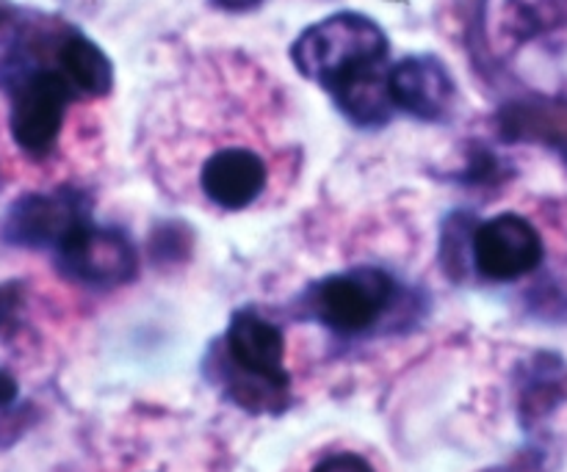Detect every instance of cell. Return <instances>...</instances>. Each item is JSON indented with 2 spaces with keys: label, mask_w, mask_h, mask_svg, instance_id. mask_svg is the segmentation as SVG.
Masks as SVG:
<instances>
[{
  "label": "cell",
  "mask_w": 567,
  "mask_h": 472,
  "mask_svg": "<svg viewBox=\"0 0 567 472\" xmlns=\"http://www.w3.org/2000/svg\"><path fill=\"white\" fill-rule=\"evenodd\" d=\"M291 59L305 77L321 83L332 97L352 83L391 70L388 36L382 28L352 11H341L310 25L293 42Z\"/></svg>",
  "instance_id": "1"
},
{
  "label": "cell",
  "mask_w": 567,
  "mask_h": 472,
  "mask_svg": "<svg viewBox=\"0 0 567 472\" xmlns=\"http://www.w3.org/2000/svg\"><path fill=\"white\" fill-rule=\"evenodd\" d=\"M75 88L55 66H31L11 77V136L22 153L42 158L53 149Z\"/></svg>",
  "instance_id": "2"
},
{
  "label": "cell",
  "mask_w": 567,
  "mask_h": 472,
  "mask_svg": "<svg viewBox=\"0 0 567 472\" xmlns=\"http://www.w3.org/2000/svg\"><path fill=\"white\" fill-rule=\"evenodd\" d=\"M393 280L382 269H354L327 276L313 291V310L338 335L371 329L393 298Z\"/></svg>",
  "instance_id": "3"
},
{
  "label": "cell",
  "mask_w": 567,
  "mask_h": 472,
  "mask_svg": "<svg viewBox=\"0 0 567 472\" xmlns=\"http://www.w3.org/2000/svg\"><path fill=\"white\" fill-rule=\"evenodd\" d=\"M59 265L70 280L92 287L122 285L136 271V252L125 232L81 221L64 241L55 247Z\"/></svg>",
  "instance_id": "4"
},
{
  "label": "cell",
  "mask_w": 567,
  "mask_h": 472,
  "mask_svg": "<svg viewBox=\"0 0 567 472\" xmlns=\"http://www.w3.org/2000/svg\"><path fill=\"white\" fill-rule=\"evenodd\" d=\"M476 271L493 282H515L543 263V241L535 227L515 213L496 216L474 232Z\"/></svg>",
  "instance_id": "5"
},
{
  "label": "cell",
  "mask_w": 567,
  "mask_h": 472,
  "mask_svg": "<svg viewBox=\"0 0 567 472\" xmlns=\"http://www.w3.org/2000/svg\"><path fill=\"white\" fill-rule=\"evenodd\" d=\"M225 340L227 354L238 370L264 381L271 390H286L288 374L282 365L286 363V337L275 324L244 310V313L233 315Z\"/></svg>",
  "instance_id": "6"
},
{
  "label": "cell",
  "mask_w": 567,
  "mask_h": 472,
  "mask_svg": "<svg viewBox=\"0 0 567 472\" xmlns=\"http://www.w3.org/2000/svg\"><path fill=\"white\" fill-rule=\"evenodd\" d=\"M388 88L399 111L430 122L446 116L457 94L449 70L432 55H410L393 64Z\"/></svg>",
  "instance_id": "7"
},
{
  "label": "cell",
  "mask_w": 567,
  "mask_h": 472,
  "mask_svg": "<svg viewBox=\"0 0 567 472\" xmlns=\"http://www.w3.org/2000/svg\"><path fill=\"white\" fill-rule=\"evenodd\" d=\"M86 219V210L70 193H31L11 208L6 238L20 247H59Z\"/></svg>",
  "instance_id": "8"
},
{
  "label": "cell",
  "mask_w": 567,
  "mask_h": 472,
  "mask_svg": "<svg viewBox=\"0 0 567 472\" xmlns=\"http://www.w3.org/2000/svg\"><path fill=\"white\" fill-rule=\"evenodd\" d=\"M199 186L214 204H221L227 210H241L264 193L266 166L249 149H221L205 160Z\"/></svg>",
  "instance_id": "9"
},
{
  "label": "cell",
  "mask_w": 567,
  "mask_h": 472,
  "mask_svg": "<svg viewBox=\"0 0 567 472\" xmlns=\"http://www.w3.org/2000/svg\"><path fill=\"white\" fill-rule=\"evenodd\" d=\"M55 66L64 72L75 94H89V97L109 94L111 81H114L109 55L92 39L83 36V33H66V36L59 39Z\"/></svg>",
  "instance_id": "10"
},
{
  "label": "cell",
  "mask_w": 567,
  "mask_h": 472,
  "mask_svg": "<svg viewBox=\"0 0 567 472\" xmlns=\"http://www.w3.org/2000/svg\"><path fill=\"white\" fill-rule=\"evenodd\" d=\"M526 36L543 42L548 55L563 64V86L567 88V0H518Z\"/></svg>",
  "instance_id": "11"
},
{
  "label": "cell",
  "mask_w": 567,
  "mask_h": 472,
  "mask_svg": "<svg viewBox=\"0 0 567 472\" xmlns=\"http://www.w3.org/2000/svg\"><path fill=\"white\" fill-rule=\"evenodd\" d=\"M313 472H374V468L358 453H336L316 464Z\"/></svg>",
  "instance_id": "12"
},
{
  "label": "cell",
  "mask_w": 567,
  "mask_h": 472,
  "mask_svg": "<svg viewBox=\"0 0 567 472\" xmlns=\"http://www.w3.org/2000/svg\"><path fill=\"white\" fill-rule=\"evenodd\" d=\"M17 310V291L14 285H3L0 287V329H3L6 324L11 321V315H14Z\"/></svg>",
  "instance_id": "13"
},
{
  "label": "cell",
  "mask_w": 567,
  "mask_h": 472,
  "mask_svg": "<svg viewBox=\"0 0 567 472\" xmlns=\"http://www.w3.org/2000/svg\"><path fill=\"white\" fill-rule=\"evenodd\" d=\"M17 398V381L6 370H0V409L9 407Z\"/></svg>",
  "instance_id": "14"
},
{
  "label": "cell",
  "mask_w": 567,
  "mask_h": 472,
  "mask_svg": "<svg viewBox=\"0 0 567 472\" xmlns=\"http://www.w3.org/2000/svg\"><path fill=\"white\" fill-rule=\"evenodd\" d=\"M214 3L225 11H247V9H255L260 0H214Z\"/></svg>",
  "instance_id": "15"
}]
</instances>
